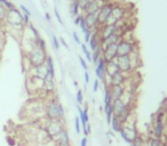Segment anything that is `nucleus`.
<instances>
[{
    "instance_id": "bb28decb",
    "label": "nucleus",
    "mask_w": 167,
    "mask_h": 146,
    "mask_svg": "<svg viewBox=\"0 0 167 146\" xmlns=\"http://www.w3.org/2000/svg\"><path fill=\"white\" fill-rule=\"evenodd\" d=\"M80 48H81L82 54H84V56H85V60H87V63H92V51L86 47L85 44H80Z\"/></svg>"
},
{
    "instance_id": "603ef678",
    "label": "nucleus",
    "mask_w": 167,
    "mask_h": 146,
    "mask_svg": "<svg viewBox=\"0 0 167 146\" xmlns=\"http://www.w3.org/2000/svg\"><path fill=\"white\" fill-rule=\"evenodd\" d=\"M56 146H72L71 144H56Z\"/></svg>"
},
{
    "instance_id": "aec40b11",
    "label": "nucleus",
    "mask_w": 167,
    "mask_h": 146,
    "mask_svg": "<svg viewBox=\"0 0 167 146\" xmlns=\"http://www.w3.org/2000/svg\"><path fill=\"white\" fill-rule=\"evenodd\" d=\"M118 72H120V71H119V67H118V64H117L116 60H111V62H107V65H105V74H107V78L114 76V74Z\"/></svg>"
},
{
    "instance_id": "6e6552de",
    "label": "nucleus",
    "mask_w": 167,
    "mask_h": 146,
    "mask_svg": "<svg viewBox=\"0 0 167 146\" xmlns=\"http://www.w3.org/2000/svg\"><path fill=\"white\" fill-rule=\"evenodd\" d=\"M116 62L118 64L120 72L125 73L131 76L134 72V66H133V62H132V56H118L116 58Z\"/></svg>"
},
{
    "instance_id": "c85d7f7f",
    "label": "nucleus",
    "mask_w": 167,
    "mask_h": 146,
    "mask_svg": "<svg viewBox=\"0 0 167 146\" xmlns=\"http://www.w3.org/2000/svg\"><path fill=\"white\" fill-rule=\"evenodd\" d=\"M5 34H6V30H5L3 22H0V49H3V44H5V41H6Z\"/></svg>"
},
{
    "instance_id": "09e8293b",
    "label": "nucleus",
    "mask_w": 167,
    "mask_h": 146,
    "mask_svg": "<svg viewBox=\"0 0 167 146\" xmlns=\"http://www.w3.org/2000/svg\"><path fill=\"white\" fill-rule=\"evenodd\" d=\"M45 18H46V21H47L49 24H52V16L49 13H45Z\"/></svg>"
},
{
    "instance_id": "0eeeda50",
    "label": "nucleus",
    "mask_w": 167,
    "mask_h": 146,
    "mask_svg": "<svg viewBox=\"0 0 167 146\" xmlns=\"http://www.w3.org/2000/svg\"><path fill=\"white\" fill-rule=\"evenodd\" d=\"M112 8H114V3H111V1H105L102 5L101 9L98 10L97 13L98 28L107 24L108 19H109V17L111 15V12H112Z\"/></svg>"
},
{
    "instance_id": "f704fd0d",
    "label": "nucleus",
    "mask_w": 167,
    "mask_h": 146,
    "mask_svg": "<svg viewBox=\"0 0 167 146\" xmlns=\"http://www.w3.org/2000/svg\"><path fill=\"white\" fill-rule=\"evenodd\" d=\"M92 35H93V30L87 29L85 32H84V39H85V44H88L89 40H91Z\"/></svg>"
},
{
    "instance_id": "49530a36",
    "label": "nucleus",
    "mask_w": 167,
    "mask_h": 146,
    "mask_svg": "<svg viewBox=\"0 0 167 146\" xmlns=\"http://www.w3.org/2000/svg\"><path fill=\"white\" fill-rule=\"evenodd\" d=\"M58 40H60V44H62V46H63L65 49H69V44H66V41L64 40L63 37H60V39H58Z\"/></svg>"
},
{
    "instance_id": "393cba45",
    "label": "nucleus",
    "mask_w": 167,
    "mask_h": 146,
    "mask_svg": "<svg viewBox=\"0 0 167 146\" xmlns=\"http://www.w3.org/2000/svg\"><path fill=\"white\" fill-rule=\"evenodd\" d=\"M102 54H103V49H102L101 46H98V47L92 53V63L94 64V65H96L98 60L102 57Z\"/></svg>"
},
{
    "instance_id": "dca6fc26",
    "label": "nucleus",
    "mask_w": 167,
    "mask_h": 146,
    "mask_svg": "<svg viewBox=\"0 0 167 146\" xmlns=\"http://www.w3.org/2000/svg\"><path fill=\"white\" fill-rule=\"evenodd\" d=\"M127 106H128V104H126L121 98L117 99V101H114V102H112V111H114V117H121V114L125 112V110L127 108Z\"/></svg>"
},
{
    "instance_id": "a18cd8bd",
    "label": "nucleus",
    "mask_w": 167,
    "mask_h": 146,
    "mask_svg": "<svg viewBox=\"0 0 167 146\" xmlns=\"http://www.w3.org/2000/svg\"><path fill=\"white\" fill-rule=\"evenodd\" d=\"M82 17H84V15H82V14H79L77 17H75V18H73V23H75V25L79 26V24H80V21L82 19Z\"/></svg>"
},
{
    "instance_id": "20e7f679",
    "label": "nucleus",
    "mask_w": 167,
    "mask_h": 146,
    "mask_svg": "<svg viewBox=\"0 0 167 146\" xmlns=\"http://www.w3.org/2000/svg\"><path fill=\"white\" fill-rule=\"evenodd\" d=\"M167 124V112L165 108L158 110L152 119V137L161 139L165 136V128Z\"/></svg>"
},
{
    "instance_id": "1a4fd4ad",
    "label": "nucleus",
    "mask_w": 167,
    "mask_h": 146,
    "mask_svg": "<svg viewBox=\"0 0 167 146\" xmlns=\"http://www.w3.org/2000/svg\"><path fill=\"white\" fill-rule=\"evenodd\" d=\"M125 15H126L125 7L120 6V5H114V8H112V12H111V15L109 17V19H108L107 24L108 25H114L118 22L123 21Z\"/></svg>"
},
{
    "instance_id": "13d9d810",
    "label": "nucleus",
    "mask_w": 167,
    "mask_h": 146,
    "mask_svg": "<svg viewBox=\"0 0 167 146\" xmlns=\"http://www.w3.org/2000/svg\"><path fill=\"white\" fill-rule=\"evenodd\" d=\"M68 1H72V0H68Z\"/></svg>"
},
{
    "instance_id": "473e14b6",
    "label": "nucleus",
    "mask_w": 167,
    "mask_h": 146,
    "mask_svg": "<svg viewBox=\"0 0 167 146\" xmlns=\"http://www.w3.org/2000/svg\"><path fill=\"white\" fill-rule=\"evenodd\" d=\"M76 102L78 105L84 104V91L81 89H78L77 90V95H76Z\"/></svg>"
},
{
    "instance_id": "8fccbe9b",
    "label": "nucleus",
    "mask_w": 167,
    "mask_h": 146,
    "mask_svg": "<svg viewBox=\"0 0 167 146\" xmlns=\"http://www.w3.org/2000/svg\"><path fill=\"white\" fill-rule=\"evenodd\" d=\"M87 143H88V140H87V137H84L80 142V146H87Z\"/></svg>"
},
{
    "instance_id": "f8f14e48",
    "label": "nucleus",
    "mask_w": 167,
    "mask_h": 146,
    "mask_svg": "<svg viewBox=\"0 0 167 146\" xmlns=\"http://www.w3.org/2000/svg\"><path fill=\"white\" fill-rule=\"evenodd\" d=\"M48 74V70L47 66H46V63L42 64V65H39V66H35L29 69V76H33L36 79H39L41 81H44L45 78L47 76Z\"/></svg>"
},
{
    "instance_id": "f3484780",
    "label": "nucleus",
    "mask_w": 167,
    "mask_h": 146,
    "mask_svg": "<svg viewBox=\"0 0 167 146\" xmlns=\"http://www.w3.org/2000/svg\"><path fill=\"white\" fill-rule=\"evenodd\" d=\"M84 19H85L86 26L89 30H95L98 28V18L97 13L95 14H85L84 15Z\"/></svg>"
},
{
    "instance_id": "6e6d98bb",
    "label": "nucleus",
    "mask_w": 167,
    "mask_h": 146,
    "mask_svg": "<svg viewBox=\"0 0 167 146\" xmlns=\"http://www.w3.org/2000/svg\"><path fill=\"white\" fill-rule=\"evenodd\" d=\"M1 50H3V49H0V56H1Z\"/></svg>"
},
{
    "instance_id": "3c124183",
    "label": "nucleus",
    "mask_w": 167,
    "mask_h": 146,
    "mask_svg": "<svg viewBox=\"0 0 167 146\" xmlns=\"http://www.w3.org/2000/svg\"><path fill=\"white\" fill-rule=\"evenodd\" d=\"M86 130H87L88 135H91V133H92V126H91V123H89V122L86 124Z\"/></svg>"
},
{
    "instance_id": "f03ea898",
    "label": "nucleus",
    "mask_w": 167,
    "mask_h": 146,
    "mask_svg": "<svg viewBox=\"0 0 167 146\" xmlns=\"http://www.w3.org/2000/svg\"><path fill=\"white\" fill-rule=\"evenodd\" d=\"M45 110V117L48 120H53V119H61V120H65V110L60 99L57 97L51 98L46 104L44 105Z\"/></svg>"
},
{
    "instance_id": "7c9ffc66",
    "label": "nucleus",
    "mask_w": 167,
    "mask_h": 146,
    "mask_svg": "<svg viewBox=\"0 0 167 146\" xmlns=\"http://www.w3.org/2000/svg\"><path fill=\"white\" fill-rule=\"evenodd\" d=\"M147 139H148V138H147ZM147 139H144V138H143L141 135H139V136L136 137L135 139L133 140L131 145H132V146H144L145 144H147Z\"/></svg>"
},
{
    "instance_id": "6ab92c4d",
    "label": "nucleus",
    "mask_w": 167,
    "mask_h": 146,
    "mask_svg": "<svg viewBox=\"0 0 167 146\" xmlns=\"http://www.w3.org/2000/svg\"><path fill=\"white\" fill-rule=\"evenodd\" d=\"M121 38H123V35L120 34V33H114V34H111L110 37L103 39L101 44L102 49H105L107 47H109V46H111V44H118Z\"/></svg>"
},
{
    "instance_id": "5fc2aeb1",
    "label": "nucleus",
    "mask_w": 167,
    "mask_h": 146,
    "mask_svg": "<svg viewBox=\"0 0 167 146\" xmlns=\"http://www.w3.org/2000/svg\"><path fill=\"white\" fill-rule=\"evenodd\" d=\"M0 5H3V0H0Z\"/></svg>"
},
{
    "instance_id": "ddd939ff",
    "label": "nucleus",
    "mask_w": 167,
    "mask_h": 146,
    "mask_svg": "<svg viewBox=\"0 0 167 146\" xmlns=\"http://www.w3.org/2000/svg\"><path fill=\"white\" fill-rule=\"evenodd\" d=\"M105 3L104 0H92L89 1L88 5L85 7V9L82 10L81 14L85 15V14H95L98 13V10L101 9L102 5Z\"/></svg>"
},
{
    "instance_id": "e433bc0d",
    "label": "nucleus",
    "mask_w": 167,
    "mask_h": 146,
    "mask_svg": "<svg viewBox=\"0 0 167 146\" xmlns=\"http://www.w3.org/2000/svg\"><path fill=\"white\" fill-rule=\"evenodd\" d=\"M75 129H76L77 133H81V123H80V120H79V117H75Z\"/></svg>"
},
{
    "instance_id": "72a5a7b5",
    "label": "nucleus",
    "mask_w": 167,
    "mask_h": 146,
    "mask_svg": "<svg viewBox=\"0 0 167 146\" xmlns=\"http://www.w3.org/2000/svg\"><path fill=\"white\" fill-rule=\"evenodd\" d=\"M54 15H55V17H56L57 22L60 23V25L64 26V22H63V19H62V16H61L60 12H58V9H57V7L54 8Z\"/></svg>"
},
{
    "instance_id": "ea45409f",
    "label": "nucleus",
    "mask_w": 167,
    "mask_h": 146,
    "mask_svg": "<svg viewBox=\"0 0 167 146\" xmlns=\"http://www.w3.org/2000/svg\"><path fill=\"white\" fill-rule=\"evenodd\" d=\"M19 10L22 12V14H26V15L31 16V12L28 9V7H25L24 5H19Z\"/></svg>"
},
{
    "instance_id": "423d86ee",
    "label": "nucleus",
    "mask_w": 167,
    "mask_h": 146,
    "mask_svg": "<svg viewBox=\"0 0 167 146\" xmlns=\"http://www.w3.org/2000/svg\"><path fill=\"white\" fill-rule=\"evenodd\" d=\"M65 128V120H61V119H53V120H48L46 119L45 122L44 130L47 133L48 137L52 140L55 139V137L63 130Z\"/></svg>"
},
{
    "instance_id": "2f4dec72",
    "label": "nucleus",
    "mask_w": 167,
    "mask_h": 146,
    "mask_svg": "<svg viewBox=\"0 0 167 146\" xmlns=\"http://www.w3.org/2000/svg\"><path fill=\"white\" fill-rule=\"evenodd\" d=\"M51 39H52V44H53L54 50L60 51L61 44H60V40H58V38H57L55 34H53V33H52V34H51Z\"/></svg>"
},
{
    "instance_id": "7ed1b4c3",
    "label": "nucleus",
    "mask_w": 167,
    "mask_h": 146,
    "mask_svg": "<svg viewBox=\"0 0 167 146\" xmlns=\"http://www.w3.org/2000/svg\"><path fill=\"white\" fill-rule=\"evenodd\" d=\"M47 48H41L39 46H36L31 51H29L28 54L24 55V60L28 63L29 69L35 66H39L46 63V60L48 57Z\"/></svg>"
},
{
    "instance_id": "864d4df0",
    "label": "nucleus",
    "mask_w": 167,
    "mask_h": 146,
    "mask_svg": "<svg viewBox=\"0 0 167 146\" xmlns=\"http://www.w3.org/2000/svg\"><path fill=\"white\" fill-rule=\"evenodd\" d=\"M73 85H75V87H76V88L78 89V82H77L76 80H73Z\"/></svg>"
},
{
    "instance_id": "de8ad7c7",
    "label": "nucleus",
    "mask_w": 167,
    "mask_h": 146,
    "mask_svg": "<svg viewBox=\"0 0 167 146\" xmlns=\"http://www.w3.org/2000/svg\"><path fill=\"white\" fill-rule=\"evenodd\" d=\"M84 81H85V85H87V83L91 81V80H89V72L88 71H85V74H84Z\"/></svg>"
},
{
    "instance_id": "a878e982",
    "label": "nucleus",
    "mask_w": 167,
    "mask_h": 146,
    "mask_svg": "<svg viewBox=\"0 0 167 146\" xmlns=\"http://www.w3.org/2000/svg\"><path fill=\"white\" fill-rule=\"evenodd\" d=\"M46 66H47L48 74L55 76V64H54V60L51 55H48L47 60H46Z\"/></svg>"
},
{
    "instance_id": "a211bd4d",
    "label": "nucleus",
    "mask_w": 167,
    "mask_h": 146,
    "mask_svg": "<svg viewBox=\"0 0 167 146\" xmlns=\"http://www.w3.org/2000/svg\"><path fill=\"white\" fill-rule=\"evenodd\" d=\"M109 92L112 98V102L120 99L125 94V87L124 86H109Z\"/></svg>"
},
{
    "instance_id": "4468645a",
    "label": "nucleus",
    "mask_w": 167,
    "mask_h": 146,
    "mask_svg": "<svg viewBox=\"0 0 167 146\" xmlns=\"http://www.w3.org/2000/svg\"><path fill=\"white\" fill-rule=\"evenodd\" d=\"M55 88H56L55 76H51V74H47V76L45 78L44 82H42V90L51 95L52 92L55 91Z\"/></svg>"
},
{
    "instance_id": "412c9836",
    "label": "nucleus",
    "mask_w": 167,
    "mask_h": 146,
    "mask_svg": "<svg viewBox=\"0 0 167 146\" xmlns=\"http://www.w3.org/2000/svg\"><path fill=\"white\" fill-rule=\"evenodd\" d=\"M55 142L56 144H69L70 143V135H69V131L66 128H64L63 130L61 131L56 137H55Z\"/></svg>"
},
{
    "instance_id": "c03bdc74",
    "label": "nucleus",
    "mask_w": 167,
    "mask_h": 146,
    "mask_svg": "<svg viewBox=\"0 0 167 146\" xmlns=\"http://www.w3.org/2000/svg\"><path fill=\"white\" fill-rule=\"evenodd\" d=\"M6 140H7V144H8L9 146H15V145H16L15 139H14V138H13L12 136H7V137H6Z\"/></svg>"
},
{
    "instance_id": "9b49d317",
    "label": "nucleus",
    "mask_w": 167,
    "mask_h": 146,
    "mask_svg": "<svg viewBox=\"0 0 167 146\" xmlns=\"http://www.w3.org/2000/svg\"><path fill=\"white\" fill-rule=\"evenodd\" d=\"M105 65H107V62L103 57H101L98 60L97 64L94 65V72L95 76H96V79H98L100 81L103 82V85H108L107 83V74H105Z\"/></svg>"
},
{
    "instance_id": "2eb2a0df",
    "label": "nucleus",
    "mask_w": 167,
    "mask_h": 146,
    "mask_svg": "<svg viewBox=\"0 0 167 146\" xmlns=\"http://www.w3.org/2000/svg\"><path fill=\"white\" fill-rule=\"evenodd\" d=\"M102 57L105 60V62H111V60H114L118 55H117V44H114L107 47L105 49H103V54H102Z\"/></svg>"
},
{
    "instance_id": "4be33fe9",
    "label": "nucleus",
    "mask_w": 167,
    "mask_h": 146,
    "mask_svg": "<svg viewBox=\"0 0 167 146\" xmlns=\"http://www.w3.org/2000/svg\"><path fill=\"white\" fill-rule=\"evenodd\" d=\"M69 13L72 18L77 17L79 14H81V9H80V7H79L78 0H72V1H70Z\"/></svg>"
},
{
    "instance_id": "c756f323",
    "label": "nucleus",
    "mask_w": 167,
    "mask_h": 146,
    "mask_svg": "<svg viewBox=\"0 0 167 146\" xmlns=\"http://www.w3.org/2000/svg\"><path fill=\"white\" fill-rule=\"evenodd\" d=\"M147 145L148 146H163V142L159 138L156 137H149L147 139Z\"/></svg>"
},
{
    "instance_id": "cd10ccee",
    "label": "nucleus",
    "mask_w": 167,
    "mask_h": 146,
    "mask_svg": "<svg viewBox=\"0 0 167 146\" xmlns=\"http://www.w3.org/2000/svg\"><path fill=\"white\" fill-rule=\"evenodd\" d=\"M25 28L29 30V31H30V33H31L32 37H33L35 39H38V38H40V37H41L40 33H39V31H38V29H37V28H36V26L33 25L31 22H30V24H29V25H26Z\"/></svg>"
},
{
    "instance_id": "b1692460",
    "label": "nucleus",
    "mask_w": 167,
    "mask_h": 146,
    "mask_svg": "<svg viewBox=\"0 0 167 146\" xmlns=\"http://www.w3.org/2000/svg\"><path fill=\"white\" fill-rule=\"evenodd\" d=\"M104 115H105V119H107L108 124H110L111 119H112V117H114V111H112V103L104 104Z\"/></svg>"
},
{
    "instance_id": "bf43d9fd",
    "label": "nucleus",
    "mask_w": 167,
    "mask_h": 146,
    "mask_svg": "<svg viewBox=\"0 0 167 146\" xmlns=\"http://www.w3.org/2000/svg\"><path fill=\"white\" fill-rule=\"evenodd\" d=\"M144 146H148V145H147V144H145V145H144Z\"/></svg>"
},
{
    "instance_id": "4d7b16f0",
    "label": "nucleus",
    "mask_w": 167,
    "mask_h": 146,
    "mask_svg": "<svg viewBox=\"0 0 167 146\" xmlns=\"http://www.w3.org/2000/svg\"><path fill=\"white\" fill-rule=\"evenodd\" d=\"M163 146H167V144H163Z\"/></svg>"
},
{
    "instance_id": "4c0bfd02",
    "label": "nucleus",
    "mask_w": 167,
    "mask_h": 146,
    "mask_svg": "<svg viewBox=\"0 0 167 146\" xmlns=\"http://www.w3.org/2000/svg\"><path fill=\"white\" fill-rule=\"evenodd\" d=\"M6 13H7V9L3 7V5H0V22H3V21H5Z\"/></svg>"
},
{
    "instance_id": "39448f33",
    "label": "nucleus",
    "mask_w": 167,
    "mask_h": 146,
    "mask_svg": "<svg viewBox=\"0 0 167 146\" xmlns=\"http://www.w3.org/2000/svg\"><path fill=\"white\" fill-rule=\"evenodd\" d=\"M139 51V46L132 39L123 37L117 44V55L118 56H131Z\"/></svg>"
},
{
    "instance_id": "9d476101",
    "label": "nucleus",
    "mask_w": 167,
    "mask_h": 146,
    "mask_svg": "<svg viewBox=\"0 0 167 146\" xmlns=\"http://www.w3.org/2000/svg\"><path fill=\"white\" fill-rule=\"evenodd\" d=\"M131 76H132V74H131ZM131 76L125 74V73H123V72L116 73L114 76L107 78L108 86H124V85L126 83L127 79L131 78Z\"/></svg>"
},
{
    "instance_id": "5701e85b",
    "label": "nucleus",
    "mask_w": 167,
    "mask_h": 146,
    "mask_svg": "<svg viewBox=\"0 0 167 146\" xmlns=\"http://www.w3.org/2000/svg\"><path fill=\"white\" fill-rule=\"evenodd\" d=\"M110 126L111 128H112V130L114 131V133H120V130L123 129V122L120 121V119L118 117H112V119H111V122H110Z\"/></svg>"
},
{
    "instance_id": "58836bf2",
    "label": "nucleus",
    "mask_w": 167,
    "mask_h": 146,
    "mask_svg": "<svg viewBox=\"0 0 167 146\" xmlns=\"http://www.w3.org/2000/svg\"><path fill=\"white\" fill-rule=\"evenodd\" d=\"M79 63H80V65H81V67L84 70L88 71V64H87V60H86L85 58L81 57V56H79Z\"/></svg>"
},
{
    "instance_id": "37998d69",
    "label": "nucleus",
    "mask_w": 167,
    "mask_h": 146,
    "mask_svg": "<svg viewBox=\"0 0 167 146\" xmlns=\"http://www.w3.org/2000/svg\"><path fill=\"white\" fill-rule=\"evenodd\" d=\"M72 38H73V40H75V42H76L77 44H79V46H80V44H82L81 40H80V38H79V35H78V33H77V32H73V33H72Z\"/></svg>"
},
{
    "instance_id": "79ce46f5",
    "label": "nucleus",
    "mask_w": 167,
    "mask_h": 146,
    "mask_svg": "<svg viewBox=\"0 0 167 146\" xmlns=\"http://www.w3.org/2000/svg\"><path fill=\"white\" fill-rule=\"evenodd\" d=\"M98 89H100V80L95 79L94 82H93V91L94 92L98 91Z\"/></svg>"
},
{
    "instance_id": "c9c22d12",
    "label": "nucleus",
    "mask_w": 167,
    "mask_h": 146,
    "mask_svg": "<svg viewBox=\"0 0 167 146\" xmlns=\"http://www.w3.org/2000/svg\"><path fill=\"white\" fill-rule=\"evenodd\" d=\"M3 5V7H5L7 10H12V9H15V8H17V7L15 6V3H12L10 0H7V1H5Z\"/></svg>"
},
{
    "instance_id": "a19ab883",
    "label": "nucleus",
    "mask_w": 167,
    "mask_h": 146,
    "mask_svg": "<svg viewBox=\"0 0 167 146\" xmlns=\"http://www.w3.org/2000/svg\"><path fill=\"white\" fill-rule=\"evenodd\" d=\"M79 29H80V31H81L82 33H84L86 30L88 29V28L86 26V23H85V19H84V17H82V19L80 21V24H79Z\"/></svg>"
},
{
    "instance_id": "f257e3e1",
    "label": "nucleus",
    "mask_w": 167,
    "mask_h": 146,
    "mask_svg": "<svg viewBox=\"0 0 167 146\" xmlns=\"http://www.w3.org/2000/svg\"><path fill=\"white\" fill-rule=\"evenodd\" d=\"M3 25H5V30L7 29L8 32H15V33H19L22 35L23 31L25 30V24H24L22 12L17 8L7 10L6 17L3 21Z\"/></svg>"
}]
</instances>
